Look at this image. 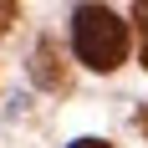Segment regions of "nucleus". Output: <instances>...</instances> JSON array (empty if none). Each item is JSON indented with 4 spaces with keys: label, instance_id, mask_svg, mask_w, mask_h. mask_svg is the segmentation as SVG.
Here are the masks:
<instances>
[{
    "label": "nucleus",
    "instance_id": "nucleus-3",
    "mask_svg": "<svg viewBox=\"0 0 148 148\" xmlns=\"http://www.w3.org/2000/svg\"><path fill=\"white\" fill-rule=\"evenodd\" d=\"M138 36H143V66H148V0H143V5H138Z\"/></svg>",
    "mask_w": 148,
    "mask_h": 148
},
{
    "label": "nucleus",
    "instance_id": "nucleus-1",
    "mask_svg": "<svg viewBox=\"0 0 148 148\" xmlns=\"http://www.w3.org/2000/svg\"><path fill=\"white\" fill-rule=\"evenodd\" d=\"M72 41H77V56L87 61L92 72H112L128 56V26H123V15L112 5H77Z\"/></svg>",
    "mask_w": 148,
    "mask_h": 148
},
{
    "label": "nucleus",
    "instance_id": "nucleus-6",
    "mask_svg": "<svg viewBox=\"0 0 148 148\" xmlns=\"http://www.w3.org/2000/svg\"><path fill=\"white\" fill-rule=\"evenodd\" d=\"M138 128H143V133H148V107H143V112H138Z\"/></svg>",
    "mask_w": 148,
    "mask_h": 148
},
{
    "label": "nucleus",
    "instance_id": "nucleus-2",
    "mask_svg": "<svg viewBox=\"0 0 148 148\" xmlns=\"http://www.w3.org/2000/svg\"><path fill=\"white\" fill-rule=\"evenodd\" d=\"M31 72H36V82H41L46 92H61V87H66V61L56 56V41H41V46H36Z\"/></svg>",
    "mask_w": 148,
    "mask_h": 148
},
{
    "label": "nucleus",
    "instance_id": "nucleus-5",
    "mask_svg": "<svg viewBox=\"0 0 148 148\" xmlns=\"http://www.w3.org/2000/svg\"><path fill=\"white\" fill-rule=\"evenodd\" d=\"M72 148H112V143H102V138H77Z\"/></svg>",
    "mask_w": 148,
    "mask_h": 148
},
{
    "label": "nucleus",
    "instance_id": "nucleus-4",
    "mask_svg": "<svg viewBox=\"0 0 148 148\" xmlns=\"http://www.w3.org/2000/svg\"><path fill=\"white\" fill-rule=\"evenodd\" d=\"M15 15H21V10H15V5H10V0H0V31H5V26H10V21H15Z\"/></svg>",
    "mask_w": 148,
    "mask_h": 148
}]
</instances>
